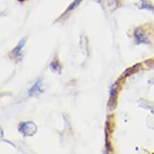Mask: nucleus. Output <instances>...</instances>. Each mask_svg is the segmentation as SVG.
<instances>
[{
  "mask_svg": "<svg viewBox=\"0 0 154 154\" xmlns=\"http://www.w3.org/2000/svg\"><path fill=\"white\" fill-rule=\"evenodd\" d=\"M41 81L37 82H35V85L30 89V91H29V95H33V94H36L39 91H41Z\"/></svg>",
  "mask_w": 154,
  "mask_h": 154,
  "instance_id": "f257e3e1",
  "label": "nucleus"
},
{
  "mask_svg": "<svg viewBox=\"0 0 154 154\" xmlns=\"http://www.w3.org/2000/svg\"><path fill=\"white\" fill-rule=\"evenodd\" d=\"M24 43H25V40H22V41L19 43L16 47L15 48V49L13 50V55L15 56V57H19L20 53V51L23 48V46L24 45Z\"/></svg>",
  "mask_w": 154,
  "mask_h": 154,
  "instance_id": "f03ea898",
  "label": "nucleus"
},
{
  "mask_svg": "<svg viewBox=\"0 0 154 154\" xmlns=\"http://www.w3.org/2000/svg\"><path fill=\"white\" fill-rule=\"evenodd\" d=\"M82 0H74L73 3H71V5L68 8L67 11H66V12H67V11H72L73 9H74V8H77V7H78V6H79V4L82 3Z\"/></svg>",
  "mask_w": 154,
  "mask_h": 154,
  "instance_id": "7ed1b4c3",
  "label": "nucleus"
},
{
  "mask_svg": "<svg viewBox=\"0 0 154 154\" xmlns=\"http://www.w3.org/2000/svg\"><path fill=\"white\" fill-rule=\"evenodd\" d=\"M19 1H20V2H23V1H26V0H19Z\"/></svg>",
  "mask_w": 154,
  "mask_h": 154,
  "instance_id": "20e7f679",
  "label": "nucleus"
}]
</instances>
